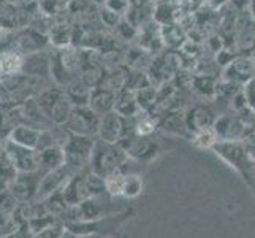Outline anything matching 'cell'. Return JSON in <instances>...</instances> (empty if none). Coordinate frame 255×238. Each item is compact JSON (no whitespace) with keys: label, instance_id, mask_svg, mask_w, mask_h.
I'll use <instances>...</instances> for the list:
<instances>
[{"label":"cell","instance_id":"cell-7","mask_svg":"<svg viewBox=\"0 0 255 238\" xmlns=\"http://www.w3.org/2000/svg\"><path fill=\"white\" fill-rule=\"evenodd\" d=\"M67 161V156L64 148L51 146L38 151V173L43 176L49 173L51 170H56L59 167H62Z\"/></svg>","mask_w":255,"mask_h":238},{"label":"cell","instance_id":"cell-12","mask_svg":"<svg viewBox=\"0 0 255 238\" xmlns=\"http://www.w3.org/2000/svg\"><path fill=\"white\" fill-rule=\"evenodd\" d=\"M141 192V180L138 176L126 175V184H124V196L126 197H135Z\"/></svg>","mask_w":255,"mask_h":238},{"label":"cell","instance_id":"cell-15","mask_svg":"<svg viewBox=\"0 0 255 238\" xmlns=\"http://www.w3.org/2000/svg\"><path fill=\"white\" fill-rule=\"evenodd\" d=\"M2 189H6V186H5V184H3V181L0 180V191H2Z\"/></svg>","mask_w":255,"mask_h":238},{"label":"cell","instance_id":"cell-2","mask_svg":"<svg viewBox=\"0 0 255 238\" xmlns=\"http://www.w3.org/2000/svg\"><path fill=\"white\" fill-rule=\"evenodd\" d=\"M94 173L103 176H107L121 172V167L124 165V154L119 149H114L111 146H97L94 149Z\"/></svg>","mask_w":255,"mask_h":238},{"label":"cell","instance_id":"cell-16","mask_svg":"<svg viewBox=\"0 0 255 238\" xmlns=\"http://www.w3.org/2000/svg\"><path fill=\"white\" fill-rule=\"evenodd\" d=\"M0 79H2V68H0Z\"/></svg>","mask_w":255,"mask_h":238},{"label":"cell","instance_id":"cell-1","mask_svg":"<svg viewBox=\"0 0 255 238\" xmlns=\"http://www.w3.org/2000/svg\"><path fill=\"white\" fill-rule=\"evenodd\" d=\"M133 213L131 210H126L124 213L103 216L94 221H81V223H68L65 224V229L68 232H73L76 235H100L107 237L110 234H114L118 227L126 221L130 215Z\"/></svg>","mask_w":255,"mask_h":238},{"label":"cell","instance_id":"cell-14","mask_svg":"<svg viewBox=\"0 0 255 238\" xmlns=\"http://www.w3.org/2000/svg\"><path fill=\"white\" fill-rule=\"evenodd\" d=\"M62 238H102V237H100V235H76V234H73V232L65 231V234H64Z\"/></svg>","mask_w":255,"mask_h":238},{"label":"cell","instance_id":"cell-11","mask_svg":"<svg viewBox=\"0 0 255 238\" xmlns=\"http://www.w3.org/2000/svg\"><path fill=\"white\" fill-rule=\"evenodd\" d=\"M65 231H67L65 224L62 221H57L56 224H52L46 229H43V231L37 232L33 235V238H62Z\"/></svg>","mask_w":255,"mask_h":238},{"label":"cell","instance_id":"cell-13","mask_svg":"<svg viewBox=\"0 0 255 238\" xmlns=\"http://www.w3.org/2000/svg\"><path fill=\"white\" fill-rule=\"evenodd\" d=\"M33 232L29 226V223H22L17 226L11 234H8L5 238H33Z\"/></svg>","mask_w":255,"mask_h":238},{"label":"cell","instance_id":"cell-4","mask_svg":"<svg viewBox=\"0 0 255 238\" xmlns=\"http://www.w3.org/2000/svg\"><path fill=\"white\" fill-rule=\"evenodd\" d=\"M5 151L17 172H38V151L8 140Z\"/></svg>","mask_w":255,"mask_h":238},{"label":"cell","instance_id":"cell-6","mask_svg":"<svg viewBox=\"0 0 255 238\" xmlns=\"http://www.w3.org/2000/svg\"><path fill=\"white\" fill-rule=\"evenodd\" d=\"M67 126H68L67 129L76 135L89 137L99 127V121L94 116V113H84V110L80 108L70 113V116L67 119Z\"/></svg>","mask_w":255,"mask_h":238},{"label":"cell","instance_id":"cell-5","mask_svg":"<svg viewBox=\"0 0 255 238\" xmlns=\"http://www.w3.org/2000/svg\"><path fill=\"white\" fill-rule=\"evenodd\" d=\"M62 191H64L67 204L70 207L80 205L84 200L92 197L89 186H87V181H86V175H73L64 186Z\"/></svg>","mask_w":255,"mask_h":238},{"label":"cell","instance_id":"cell-9","mask_svg":"<svg viewBox=\"0 0 255 238\" xmlns=\"http://www.w3.org/2000/svg\"><path fill=\"white\" fill-rule=\"evenodd\" d=\"M24 65L22 57L14 51H5L0 56V68H2V73L5 75H13L17 73Z\"/></svg>","mask_w":255,"mask_h":238},{"label":"cell","instance_id":"cell-3","mask_svg":"<svg viewBox=\"0 0 255 238\" xmlns=\"http://www.w3.org/2000/svg\"><path fill=\"white\" fill-rule=\"evenodd\" d=\"M43 176L38 172H17L16 178L10 184V189L14 197L24 204V202H32L37 199Z\"/></svg>","mask_w":255,"mask_h":238},{"label":"cell","instance_id":"cell-8","mask_svg":"<svg viewBox=\"0 0 255 238\" xmlns=\"http://www.w3.org/2000/svg\"><path fill=\"white\" fill-rule=\"evenodd\" d=\"M40 134H41V130L35 129L33 126L21 124V126L14 127L10 134H8V140L13 142V143H16V145L37 149L38 142H40Z\"/></svg>","mask_w":255,"mask_h":238},{"label":"cell","instance_id":"cell-10","mask_svg":"<svg viewBox=\"0 0 255 238\" xmlns=\"http://www.w3.org/2000/svg\"><path fill=\"white\" fill-rule=\"evenodd\" d=\"M19 204L21 202L14 197V194L8 188L0 191V211H2V213L13 215V211L17 208Z\"/></svg>","mask_w":255,"mask_h":238}]
</instances>
